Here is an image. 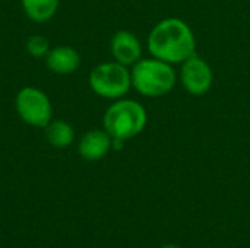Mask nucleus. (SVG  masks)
Returning a JSON list of instances; mask_svg holds the SVG:
<instances>
[{"mask_svg":"<svg viewBox=\"0 0 250 248\" xmlns=\"http://www.w3.org/2000/svg\"><path fill=\"white\" fill-rule=\"evenodd\" d=\"M92 92L105 99H120L132 88L130 70L117 61H105L95 66L88 77Z\"/></svg>","mask_w":250,"mask_h":248,"instance_id":"nucleus-4","label":"nucleus"},{"mask_svg":"<svg viewBox=\"0 0 250 248\" xmlns=\"http://www.w3.org/2000/svg\"><path fill=\"white\" fill-rule=\"evenodd\" d=\"M110 51L114 61L123 66H133L142 58V44L130 31H117L110 41Z\"/></svg>","mask_w":250,"mask_h":248,"instance_id":"nucleus-7","label":"nucleus"},{"mask_svg":"<svg viewBox=\"0 0 250 248\" xmlns=\"http://www.w3.org/2000/svg\"><path fill=\"white\" fill-rule=\"evenodd\" d=\"M26 51L31 57L41 58L45 57L47 53L50 51V44L42 35H32L26 41Z\"/></svg>","mask_w":250,"mask_h":248,"instance_id":"nucleus-12","label":"nucleus"},{"mask_svg":"<svg viewBox=\"0 0 250 248\" xmlns=\"http://www.w3.org/2000/svg\"><path fill=\"white\" fill-rule=\"evenodd\" d=\"M113 149V137L104 129H92L86 132L79 143L78 152L85 161H100Z\"/></svg>","mask_w":250,"mask_h":248,"instance_id":"nucleus-8","label":"nucleus"},{"mask_svg":"<svg viewBox=\"0 0 250 248\" xmlns=\"http://www.w3.org/2000/svg\"><path fill=\"white\" fill-rule=\"evenodd\" d=\"M163 248H180V247H177V246H173V244H170V246H164Z\"/></svg>","mask_w":250,"mask_h":248,"instance_id":"nucleus-13","label":"nucleus"},{"mask_svg":"<svg viewBox=\"0 0 250 248\" xmlns=\"http://www.w3.org/2000/svg\"><path fill=\"white\" fill-rule=\"evenodd\" d=\"M148 123V113L145 107L129 98L116 99L104 113V130L117 140H129L141 134Z\"/></svg>","mask_w":250,"mask_h":248,"instance_id":"nucleus-3","label":"nucleus"},{"mask_svg":"<svg viewBox=\"0 0 250 248\" xmlns=\"http://www.w3.org/2000/svg\"><path fill=\"white\" fill-rule=\"evenodd\" d=\"M81 54L70 45H56L45 56V64L56 75H72L81 66Z\"/></svg>","mask_w":250,"mask_h":248,"instance_id":"nucleus-9","label":"nucleus"},{"mask_svg":"<svg viewBox=\"0 0 250 248\" xmlns=\"http://www.w3.org/2000/svg\"><path fill=\"white\" fill-rule=\"evenodd\" d=\"M47 142L57 149H64L70 146L75 140V130L72 124L64 120H51L45 126Z\"/></svg>","mask_w":250,"mask_h":248,"instance_id":"nucleus-10","label":"nucleus"},{"mask_svg":"<svg viewBox=\"0 0 250 248\" xmlns=\"http://www.w3.org/2000/svg\"><path fill=\"white\" fill-rule=\"evenodd\" d=\"M180 82L185 91L193 96H202L212 88L214 72L207 60L193 54L182 63Z\"/></svg>","mask_w":250,"mask_h":248,"instance_id":"nucleus-6","label":"nucleus"},{"mask_svg":"<svg viewBox=\"0 0 250 248\" xmlns=\"http://www.w3.org/2000/svg\"><path fill=\"white\" fill-rule=\"evenodd\" d=\"M146 47L152 57L170 64H182L196 54V38L185 20L166 18L149 31Z\"/></svg>","mask_w":250,"mask_h":248,"instance_id":"nucleus-1","label":"nucleus"},{"mask_svg":"<svg viewBox=\"0 0 250 248\" xmlns=\"http://www.w3.org/2000/svg\"><path fill=\"white\" fill-rule=\"evenodd\" d=\"M15 110L19 118L32 127L45 129L53 120V105L48 95L34 86H25L16 94Z\"/></svg>","mask_w":250,"mask_h":248,"instance_id":"nucleus-5","label":"nucleus"},{"mask_svg":"<svg viewBox=\"0 0 250 248\" xmlns=\"http://www.w3.org/2000/svg\"><path fill=\"white\" fill-rule=\"evenodd\" d=\"M25 15L34 22L50 20L59 9L60 0H21Z\"/></svg>","mask_w":250,"mask_h":248,"instance_id":"nucleus-11","label":"nucleus"},{"mask_svg":"<svg viewBox=\"0 0 250 248\" xmlns=\"http://www.w3.org/2000/svg\"><path fill=\"white\" fill-rule=\"evenodd\" d=\"M132 88L145 98H161L168 95L177 82L173 64L155 57L141 58L130 69Z\"/></svg>","mask_w":250,"mask_h":248,"instance_id":"nucleus-2","label":"nucleus"}]
</instances>
